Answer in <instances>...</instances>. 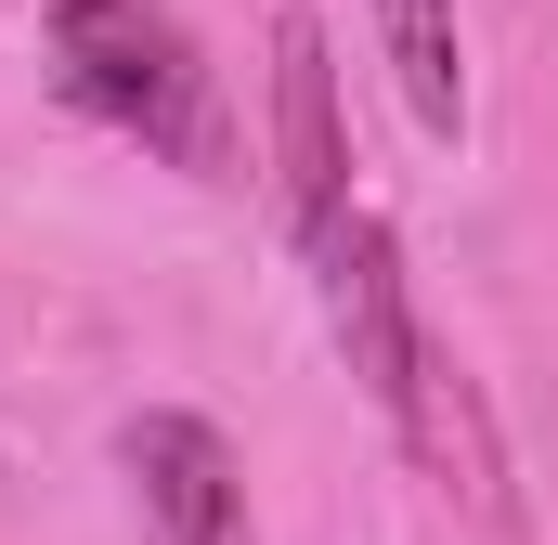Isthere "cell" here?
I'll list each match as a JSON object with an SVG mask.
<instances>
[{
  "mask_svg": "<svg viewBox=\"0 0 558 545\" xmlns=\"http://www.w3.org/2000/svg\"><path fill=\"white\" fill-rule=\"evenodd\" d=\"M52 78L78 118H105L118 143L169 156V169H221V92H208V52L182 39L169 0H52Z\"/></svg>",
  "mask_w": 558,
  "mask_h": 545,
  "instance_id": "6da1fadb",
  "label": "cell"
},
{
  "mask_svg": "<svg viewBox=\"0 0 558 545\" xmlns=\"http://www.w3.org/2000/svg\"><path fill=\"white\" fill-rule=\"evenodd\" d=\"M299 261H312V286H325V325H338V351H351V377H364V403L403 415V390H416V299H403V247H390V221L351 195L338 221H312L299 234Z\"/></svg>",
  "mask_w": 558,
  "mask_h": 545,
  "instance_id": "7a4b0ae2",
  "label": "cell"
},
{
  "mask_svg": "<svg viewBox=\"0 0 558 545\" xmlns=\"http://www.w3.org/2000/svg\"><path fill=\"white\" fill-rule=\"evenodd\" d=\"M118 481H131V507H143V545H260L234 441L208 415H182V403H156V415L118 428Z\"/></svg>",
  "mask_w": 558,
  "mask_h": 545,
  "instance_id": "3957f363",
  "label": "cell"
},
{
  "mask_svg": "<svg viewBox=\"0 0 558 545\" xmlns=\"http://www.w3.org/2000/svg\"><path fill=\"white\" fill-rule=\"evenodd\" d=\"M274 169H286V221H338L351 208V131H338V65H325V26L286 13L274 26Z\"/></svg>",
  "mask_w": 558,
  "mask_h": 545,
  "instance_id": "277c9868",
  "label": "cell"
},
{
  "mask_svg": "<svg viewBox=\"0 0 558 545\" xmlns=\"http://www.w3.org/2000/svg\"><path fill=\"white\" fill-rule=\"evenodd\" d=\"M403 441H416V468L468 507V520H494V533H520V494H507V441H494V415H481V390H468V364L428 338L416 351V390H403V415H390Z\"/></svg>",
  "mask_w": 558,
  "mask_h": 545,
  "instance_id": "5b68a950",
  "label": "cell"
},
{
  "mask_svg": "<svg viewBox=\"0 0 558 545\" xmlns=\"http://www.w3.org/2000/svg\"><path fill=\"white\" fill-rule=\"evenodd\" d=\"M377 39H390V65H403V105H416V131H454V118H468L454 0H377Z\"/></svg>",
  "mask_w": 558,
  "mask_h": 545,
  "instance_id": "8992f818",
  "label": "cell"
}]
</instances>
